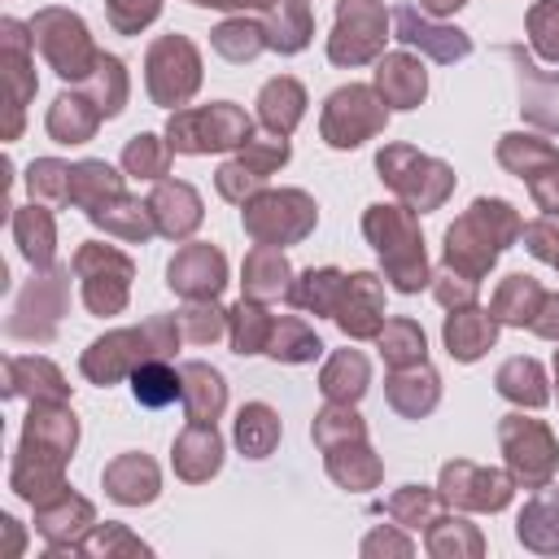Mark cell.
Instances as JSON below:
<instances>
[{"label":"cell","instance_id":"obj_1","mask_svg":"<svg viewBox=\"0 0 559 559\" xmlns=\"http://www.w3.org/2000/svg\"><path fill=\"white\" fill-rule=\"evenodd\" d=\"M240 140H249V118H240L231 105H214L210 114H183L170 122V144L183 153L223 148V144H240Z\"/></svg>","mask_w":559,"mask_h":559},{"label":"cell","instance_id":"obj_2","mask_svg":"<svg viewBox=\"0 0 559 559\" xmlns=\"http://www.w3.org/2000/svg\"><path fill=\"white\" fill-rule=\"evenodd\" d=\"M31 35L39 39V48L48 52V61L57 66V74L66 79H83L87 70V35H83V22L70 17V13H39L31 22Z\"/></svg>","mask_w":559,"mask_h":559},{"label":"cell","instance_id":"obj_3","mask_svg":"<svg viewBox=\"0 0 559 559\" xmlns=\"http://www.w3.org/2000/svg\"><path fill=\"white\" fill-rule=\"evenodd\" d=\"M218 284H223V258L214 249H197V253H183L179 262H170V288L218 293Z\"/></svg>","mask_w":559,"mask_h":559},{"label":"cell","instance_id":"obj_4","mask_svg":"<svg viewBox=\"0 0 559 559\" xmlns=\"http://www.w3.org/2000/svg\"><path fill=\"white\" fill-rule=\"evenodd\" d=\"M397 35L411 39V44H428L432 57H441V61H454V57H463L472 48L467 35H459V31H432V26H424L415 17V9H397Z\"/></svg>","mask_w":559,"mask_h":559},{"label":"cell","instance_id":"obj_5","mask_svg":"<svg viewBox=\"0 0 559 559\" xmlns=\"http://www.w3.org/2000/svg\"><path fill=\"white\" fill-rule=\"evenodd\" d=\"M131 393H135V402L140 406H170L179 393H183V384H179V376L170 371V367H162V362H140L135 371H131Z\"/></svg>","mask_w":559,"mask_h":559},{"label":"cell","instance_id":"obj_6","mask_svg":"<svg viewBox=\"0 0 559 559\" xmlns=\"http://www.w3.org/2000/svg\"><path fill=\"white\" fill-rule=\"evenodd\" d=\"M13 227H17V245L31 258V266H44L52 258V223H48V214L31 205V210H22L13 218Z\"/></svg>","mask_w":559,"mask_h":559},{"label":"cell","instance_id":"obj_7","mask_svg":"<svg viewBox=\"0 0 559 559\" xmlns=\"http://www.w3.org/2000/svg\"><path fill=\"white\" fill-rule=\"evenodd\" d=\"M262 118H266L275 131H288V127L301 118V87H297L293 79L266 83V87H262Z\"/></svg>","mask_w":559,"mask_h":559},{"label":"cell","instance_id":"obj_8","mask_svg":"<svg viewBox=\"0 0 559 559\" xmlns=\"http://www.w3.org/2000/svg\"><path fill=\"white\" fill-rule=\"evenodd\" d=\"M92 127H96V118L83 114V100H79V96H57V105H52V114H48V131H52L61 144L87 140Z\"/></svg>","mask_w":559,"mask_h":559},{"label":"cell","instance_id":"obj_9","mask_svg":"<svg viewBox=\"0 0 559 559\" xmlns=\"http://www.w3.org/2000/svg\"><path fill=\"white\" fill-rule=\"evenodd\" d=\"M380 79H389V96H393V105H402V109L424 96V70H419L415 61H406V57L384 61V66H380Z\"/></svg>","mask_w":559,"mask_h":559},{"label":"cell","instance_id":"obj_10","mask_svg":"<svg viewBox=\"0 0 559 559\" xmlns=\"http://www.w3.org/2000/svg\"><path fill=\"white\" fill-rule=\"evenodd\" d=\"M236 437H240V445H245V454H253V459H262V454L271 450V441H275V415H271L266 406H249V411H240V424H236Z\"/></svg>","mask_w":559,"mask_h":559},{"label":"cell","instance_id":"obj_11","mask_svg":"<svg viewBox=\"0 0 559 559\" xmlns=\"http://www.w3.org/2000/svg\"><path fill=\"white\" fill-rule=\"evenodd\" d=\"M26 188L31 197H44V201H70V170L61 162H35L26 170Z\"/></svg>","mask_w":559,"mask_h":559},{"label":"cell","instance_id":"obj_12","mask_svg":"<svg viewBox=\"0 0 559 559\" xmlns=\"http://www.w3.org/2000/svg\"><path fill=\"white\" fill-rule=\"evenodd\" d=\"M214 48L223 52V57H231V61H245V57H253L258 48H262V39H258V31L253 26H218L214 31Z\"/></svg>","mask_w":559,"mask_h":559},{"label":"cell","instance_id":"obj_13","mask_svg":"<svg viewBox=\"0 0 559 559\" xmlns=\"http://www.w3.org/2000/svg\"><path fill=\"white\" fill-rule=\"evenodd\" d=\"M127 166H131L135 175H162V157H157V148H153V135H135V140H131Z\"/></svg>","mask_w":559,"mask_h":559},{"label":"cell","instance_id":"obj_14","mask_svg":"<svg viewBox=\"0 0 559 559\" xmlns=\"http://www.w3.org/2000/svg\"><path fill=\"white\" fill-rule=\"evenodd\" d=\"M253 306H236V354H253L258 349V323H253Z\"/></svg>","mask_w":559,"mask_h":559}]
</instances>
